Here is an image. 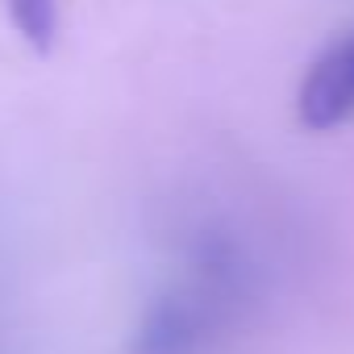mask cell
<instances>
[{"mask_svg":"<svg viewBox=\"0 0 354 354\" xmlns=\"http://www.w3.org/2000/svg\"><path fill=\"white\" fill-rule=\"evenodd\" d=\"M263 275L230 230H201L146 296L125 354H217L254 313Z\"/></svg>","mask_w":354,"mask_h":354,"instance_id":"1","label":"cell"},{"mask_svg":"<svg viewBox=\"0 0 354 354\" xmlns=\"http://www.w3.org/2000/svg\"><path fill=\"white\" fill-rule=\"evenodd\" d=\"M296 121L313 133L354 121V26L329 38L300 75Z\"/></svg>","mask_w":354,"mask_h":354,"instance_id":"2","label":"cell"},{"mask_svg":"<svg viewBox=\"0 0 354 354\" xmlns=\"http://www.w3.org/2000/svg\"><path fill=\"white\" fill-rule=\"evenodd\" d=\"M5 9V21L13 30V38L38 55V59H50L59 50V38H63V0H0Z\"/></svg>","mask_w":354,"mask_h":354,"instance_id":"3","label":"cell"}]
</instances>
